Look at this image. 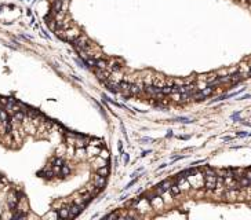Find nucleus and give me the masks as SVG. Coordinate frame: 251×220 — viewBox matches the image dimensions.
Returning <instances> with one entry per match:
<instances>
[{
  "label": "nucleus",
  "mask_w": 251,
  "mask_h": 220,
  "mask_svg": "<svg viewBox=\"0 0 251 220\" xmlns=\"http://www.w3.org/2000/svg\"><path fill=\"white\" fill-rule=\"evenodd\" d=\"M203 176H204V173L203 172H197V173L192 175V176H189L188 178V182L190 183V186L195 188H201L203 186H204V182H203Z\"/></svg>",
  "instance_id": "f257e3e1"
},
{
  "label": "nucleus",
  "mask_w": 251,
  "mask_h": 220,
  "mask_svg": "<svg viewBox=\"0 0 251 220\" xmlns=\"http://www.w3.org/2000/svg\"><path fill=\"white\" fill-rule=\"evenodd\" d=\"M206 179H204V187L206 190H208V191H212V190H215V187H217V182H218V176L215 173L212 175H204Z\"/></svg>",
  "instance_id": "f03ea898"
},
{
  "label": "nucleus",
  "mask_w": 251,
  "mask_h": 220,
  "mask_svg": "<svg viewBox=\"0 0 251 220\" xmlns=\"http://www.w3.org/2000/svg\"><path fill=\"white\" fill-rule=\"evenodd\" d=\"M237 73L241 76V78H246V77H250V65L241 62L239 66H237Z\"/></svg>",
  "instance_id": "7ed1b4c3"
},
{
  "label": "nucleus",
  "mask_w": 251,
  "mask_h": 220,
  "mask_svg": "<svg viewBox=\"0 0 251 220\" xmlns=\"http://www.w3.org/2000/svg\"><path fill=\"white\" fill-rule=\"evenodd\" d=\"M105 183H106V176H102V175H100V173H97L95 176H94V180H93V185H94V187H97V188H104V186H105Z\"/></svg>",
  "instance_id": "20e7f679"
},
{
  "label": "nucleus",
  "mask_w": 251,
  "mask_h": 220,
  "mask_svg": "<svg viewBox=\"0 0 251 220\" xmlns=\"http://www.w3.org/2000/svg\"><path fill=\"white\" fill-rule=\"evenodd\" d=\"M7 204L10 206V209H15L17 208V204H18V195L15 191H13L7 198Z\"/></svg>",
  "instance_id": "39448f33"
},
{
  "label": "nucleus",
  "mask_w": 251,
  "mask_h": 220,
  "mask_svg": "<svg viewBox=\"0 0 251 220\" xmlns=\"http://www.w3.org/2000/svg\"><path fill=\"white\" fill-rule=\"evenodd\" d=\"M151 206L152 208H159V206H163V204H164V201L161 199L160 194H157L156 193V195H153V197H151Z\"/></svg>",
  "instance_id": "423d86ee"
},
{
  "label": "nucleus",
  "mask_w": 251,
  "mask_h": 220,
  "mask_svg": "<svg viewBox=\"0 0 251 220\" xmlns=\"http://www.w3.org/2000/svg\"><path fill=\"white\" fill-rule=\"evenodd\" d=\"M170 187H171V183H170L169 180H164L163 183H160V185L156 187V193L157 194H163V193H166V191H170Z\"/></svg>",
  "instance_id": "0eeeda50"
},
{
  "label": "nucleus",
  "mask_w": 251,
  "mask_h": 220,
  "mask_svg": "<svg viewBox=\"0 0 251 220\" xmlns=\"http://www.w3.org/2000/svg\"><path fill=\"white\" fill-rule=\"evenodd\" d=\"M11 116L6 111V110H0V123L3 124V123H7V121H10Z\"/></svg>",
  "instance_id": "6e6552de"
},
{
  "label": "nucleus",
  "mask_w": 251,
  "mask_h": 220,
  "mask_svg": "<svg viewBox=\"0 0 251 220\" xmlns=\"http://www.w3.org/2000/svg\"><path fill=\"white\" fill-rule=\"evenodd\" d=\"M153 85L154 87H157V88H163L166 85V80L163 77H156L153 80Z\"/></svg>",
  "instance_id": "1a4fd4ad"
},
{
  "label": "nucleus",
  "mask_w": 251,
  "mask_h": 220,
  "mask_svg": "<svg viewBox=\"0 0 251 220\" xmlns=\"http://www.w3.org/2000/svg\"><path fill=\"white\" fill-rule=\"evenodd\" d=\"M239 185H240V187H247V186L251 185V180L247 176H240L239 178Z\"/></svg>",
  "instance_id": "9d476101"
},
{
  "label": "nucleus",
  "mask_w": 251,
  "mask_h": 220,
  "mask_svg": "<svg viewBox=\"0 0 251 220\" xmlns=\"http://www.w3.org/2000/svg\"><path fill=\"white\" fill-rule=\"evenodd\" d=\"M181 187H179V185L178 183H175V185H172L171 187H170V193H171L172 195H178V194H181Z\"/></svg>",
  "instance_id": "9b49d317"
},
{
  "label": "nucleus",
  "mask_w": 251,
  "mask_h": 220,
  "mask_svg": "<svg viewBox=\"0 0 251 220\" xmlns=\"http://www.w3.org/2000/svg\"><path fill=\"white\" fill-rule=\"evenodd\" d=\"M69 215H71V209H68V208L59 209V213H58V216L61 217V219H68Z\"/></svg>",
  "instance_id": "f8f14e48"
},
{
  "label": "nucleus",
  "mask_w": 251,
  "mask_h": 220,
  "mask_svg": "<svg viewBox=\"0 0 251 220\" xmlns=\"http://www.w3.org/2000/svg\"><path fill=\"white\" fill-rule=\"evenodd\" d=\"M97 173L102 175V176H108V175H109V168H108V165H102V167H100L97 169Z\"/></svg>",
  "instance_id": "ddd939ff"
},
{
  "label": "nucleus",
  "mask_w": 251,
  "mask_h": 220,
  "mask_svg": "<svg viewBox=\"0 0 251 220\" xmlns=\"http://www.w3.org/2000/svg\"><path fill=\"white\" fill-rule=\"evenodd\" d=\"M69 172H71V168H69L68 165H62L61 169H59V175H61V176H65V175H68Z\"/></svg>",
  "instance_id": "4468645a"
},
{
  "label": "nucleus",
  "mask_w": 251,
  "mask_h": 220,
  "mask_svg": "<svg viewBox=\"0 0 251 220\" xmlns=\"http://www.w3.org/2000/svg\"><path fill=\"white\" fill-rule=\"evenodd\" d=\"M244 176H247V178H248V179H250V180H251V171H248V172H247V173H246V175H244Z\"/></svg>",
  "instance_id": "2eb2a0df"
},
{
  "label": "nucleus",
  "mask_w": 251,
  "mask_h": 220,
  "mask_svg": "<svg viewBox=\"0 0 251 220\" xmlns=\"http://www.w3.org/2000/svg\"><path fill=\"white\" fill-rule=\"evenodd\" d=\"M250 76H251V65H250Z\"/></svg>",
  "instance_id": "dca6fc26"
}]
</instances>
